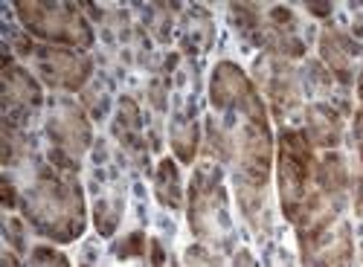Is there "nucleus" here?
<instances>
[{
	"label": "nucleus",
	"instance_id": "obj_1",
	"mask_svg": "<svg viewBox=\"0 0 363 267\" xmlns=\"http://www.w3.org/2000/svg\"><path fill=\"white\" fill-rule=\"evenodd\" d=\"M21 212L35 232L58 244H70L87 227L82 186L70 171L41 166L33 181L21 189Z\"/></svg>",
	"mask_w": 363,
	"mask_h": 267
},
{
	"label": "nucleus",
	"instance_id": "obj_2",
	"mask_svg": "<svg viewBox=\"0 0 363 267\" xmlns=\"http://www.w3.org/2000/svg\"><path fill=\"white\" fill-rule=\"evenodd\" d=\"M343 200H328L317 189L296 218L302 267H352V224L340 218Z\"/></svg>",
	"mask_w": 363,
	"mask_h": 267
},
{
	"label": "nucleus",
	"instance_id": "obj_3",
	"mask_svg": "<svg viewBox=\"0 0 363 267\" xmlns=\"http://www.w3.org/2000/svg\"><path fill=\"white\" fill-rule=\"evenodd\" d=\"M314 154L306 131L282 128L277 145V183H279V203L288 221L296 224L299 212L306 210L314 183Z\"/></svg>",
	"mask_w": 363,
	"mask_h": 267
},
{
	"label": "nucleus",
	"instance_id": "obj_4",
	"mask_svg": "<svg viewBox=\"0 0 363 267\" xmlns=\"http://www.w3.org/2000/svg\"><path fill=\"white\" fill-rule=\"evenodd\" d=\"M18 18L29 35L47 44H62L67 50H87L94 44V29L73 4H18Z\"/></svg>",
	"mask_w": 363,
	"mask_h": 267
},
{
	"label": "nucleus",
	"instance_id": "obj_5",
	"mask_svg": "<svg viewBox=\"0 0 363 267\" xmlns=\"http://www.w3.org/2000/svg\"><path fill=\"white\" fill-rule=\"evenodd\" d=\"M189 227L201 242L218 247L230 235L227 192L221 183V171L213 163L198 166L189 186Z\"/></svg>",
	"mask_w": 363,
	"mask_h": 267
},
{
	"label": "nucleus",
	"instance_id": "obj_6",
	"mask_svg": "<svg viewBox=\"0 0 363 267\" xmlns=\"http://www.w3.org/2000/svg\"><path fill=\"white\" fill-rule=\"evenodd\" d=\"M47 137L52 142V163L58 169H65V171L79 166V160L84 157L90 140H94L84 110L79 105H67V102L55 105V110L50 113Z\"/></svg>",
	"mask_w": 363,
	"mask_h": 267
},
{
	"label": "nucleus",
	"instance_id": "obj_7",
	"mask_svg": "<svg viewBox=\"0 0 363 267\" xmlns=\"http://www.w3.org/2000/svg\"><path fill=\"white\" fill-rule=\"evenodd\" d=\"M209 102H213V108L221 110V113H227V110L250 113V110L264 108L256 84L233 62H218L216 64L213 79H209Z\"/></svg>",
	"mask_w": 363,
	"mask_h": 267
},
{
	"label": "nucleus",
	"instance_id": "obj_8",
	"mask_svg": "<svg viewBox=\"0 0 363 267\" xmlns=\"http://www.w3.org/2000/svg\"><path fill=\"white\" fill-rule=\"evenodd\" d=\"M35 67L50 87H65V91H82L94 73V62L84 55H76L67 47H41L33 52Z\"/></svg>",
	"mask_w": 363,
	"mask_h": 267
},
{
	"label": "nucleus",
	"instance_id": "obj_9",
	"mask_svg": "<svg viewBox=\"0 0 363 267\" xmlns=\"http://www.w3.org/2000/svg\"><path fill=\"white\" fill-rule=\"evenodd\" d=\"M262 84L274 102L277 113H291L294 108H299V81L288 64V58L282 55H270L262 62Z\"/></svg>",
	"mask_w": 363,
	"mask_h": 267
},
{
	"label": "nucleus",
	"instance_id": "obj_10",
	"mask_svg": "<svg viewBox=\"0 0 363 267\" xmlns=\"http://www.w3.org/2000/svg\"><path fill=\"white\" fill-rule=\"evenodd\" d=\"M41 84L26 67L6 58L4 64V108L6 113H33L41 108Z\"/></svg>",
	"mask_w": 363,
	"mask_h": 267
},
{
	"label": "nucleus",
	"instance_id": "obj_11",
	"mask_svg": "<svg viewBox=\"0 0 363 267\" xmlns=\"http://www.w3.org/2000/svg\"><path fill=\"white\" fill-rule=\"evenodd\" d=\"M320 55H323L325 67L335 73V79L349 84L354 79V67H357V58L363 55V50L354 44V38H349L340 29H325L320 38Z\"/></svg>",
	"mask_w": 363,
	"mask_h": 267
},
{
	"label": "nucleus",
	"instance_id": "obj_12",
	"mask_svg": "<svg viewBox=\"0 0 363 267\" xmlns=\"http://www.w3.org/2000/svg\"><path fill=\"white\" fill-rule=\"evenodd\" d=\"M306 137L311 145L335 148L343 140V120L331 105H308L306 108Z\"/></svg>",
	"mask_w": 363,
	"mask_h": 267
},
{
	"label": "nucleus",
	"instance_id": "obj_13",
	"mask_svg": "<svg viewBox=\"0 0 363 267\" xmlns=\"http://www.w3.org/2000/svg\"><path fill=\"white\" fill-rule=\"evenodd\" d=\"M352 183V174L346 169V160L335 152H328L317 166H314V186L323 198L328 200H343L346 189Z\"/></svg>",
	"mask_w": 363,
	"mask_h": 267
},
{
	"label": "nucleus",
	"instance_id": "obj_14",
	"mask_svg": "<svg viewBox=\"0 0 363 267\" xmlns=\"http://www.w3.org/2000/svg\"><path fill=\"white\" fill-rule=\"evenodd\" d=\"M155 195L163 206L169 210H180L184 203V189H180V171L174 166V160L163 157L160 166H157V174H155Z\"/></svg>",
	"mask_w": 363,
	"mask_h": 267
},
{
	"label": "nucleus",
	"instance_id": "obj_15",
	"mask_svg": "<svg viewBox=\"0 0 363 267\" xmlns=\"http://www.w3.org/2000/svg\"><path fill=\"white\" fill-rule=\"evenodd\" d=\"M116 137L125 145H140V108L134 99H123L116 110V125H113Z\"/></svg>",
	"mask_w": 363,
	"mask_h": 267
},
{
	"label": "nucleus",
	"instance_id": "obj_16",
	"mask_svg": "<svg viewBox=\"0 0 363 267\" xmlns=\"http://www.w3.org/2000/svg\"><path fill=\"white\" fill-rule=\"evenodd\" d=\"M172 152L180 163H192L198 154V125L195 123H177L172 131Z\"/></svg>",
	"mask_w": 363,
	"mask_h": 267
},
{
	"label": "nucleus",
	"instance_id": "obj_17",
	"mask_svg": "<svg viewBox=\"0 0 363 267\" xmlns=\"http://www.w3.org/2000/svg\"><path fill=\"white\" fill-rule=\"evenodd\" d=\"M119 215H123V203H119V200H113V198H99L96 200L94 221H96V229L102 235H111L119 227Z\"/></svg>",
	"mask_w": 363,
	"mask_h": 267
},
{
	"label": "nucleus",
	"instance_id": "obj_18",
	"mask_svg": "<svg viewBox=\"0 0 363 267\" xmlns=\"http://www.w3.org/2000/svg\"><path fill=\"white\" fill-rule=\"evenodd\" d=\"M29 267H70V261L62 250L38 244V247H33V253H29Z\"/></svg>",
	"mask_w": 363,
	"mask_h": 267
},
{
	"label": "nucleus",
	"instance_id": "obj_19",
	"mask_svg": "<svg viewBox=\"0 0 363 267\" xmlns=\"http://www.w3.org/2000/svg\"><path fill=\"white\" fill-rule=\"evenodd\" d=\"M113 253H116L119 259H140V256L145 253V235H143V232L125 235L123 242L113 244Z\"/></svg>",
	"mask_w": 363,
	"mask_h": 267
},
{
	"label": "nucleus",
	"instance_id": "obj_20",
	"mask_svg": "<svg viewBox=\"0 0 363 267\" xmlns=\"http://www.w3.org/2000/svg\"><path fill=\"white\" fill-rule=\"evenodd\" d=\"M349 186H352V192H354V215H357V218H363V177H360V174H354Z\"/></svg>",
	"mask_w": 363,
	"mask_h": 267
},
{
	"label": "nucleus",
	"instance_id": "obj_21",
	"mask_svg": "<svg viewBox=\"0 0 363 267\" xmlns=\"http://www.w3.org/2000/svg\"><path fill=\"white\" fill-rule=\"evenodd\" d=\"M354 145H357V154L363 163V110L354 113Z\"/></svg>",
	"mask_w": 363,
	"mask_h": 267
},
{
	"label": "nucleus",
	"instance_id": "obj_22",
	"mask_svg": "<svg viewBox=\"0 0 363 267\" xmlns=\"http://www.w3.org/2000/svg\"><path fill=\"white\" fill-rule=\"evenodd\" d=\"M357 96H360V102H363V67H360V73H357Z\"/></svg>",
	"mask_w": 363,
	"mask_h": 267
}]
</instances>
